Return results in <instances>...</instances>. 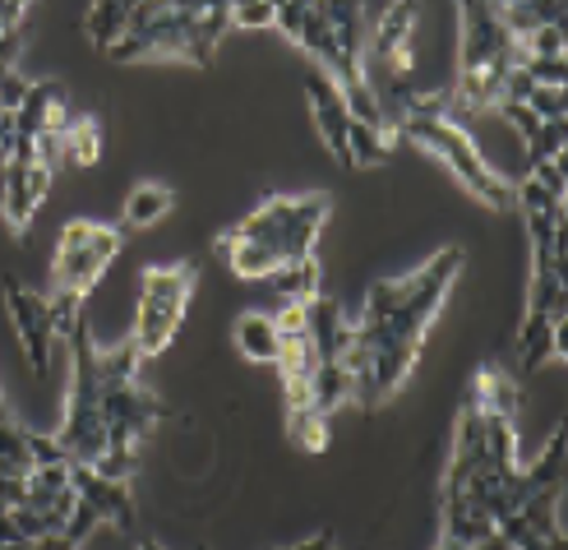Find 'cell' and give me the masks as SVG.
<instances>
[{
    "label": "cell",
    "mask_w": 568,
    "mask_h": 550,
    "mask_svg": "<svg viewBox=\"0 0 568 550\" xmlns=\"http://www.w3.org/2000/svg\"><path fill=\"white\" fill-rule=\"evenodd\" d=\"M467 398L476 402L480 412H490V417H504V421H514V412H518V384L508 380L504 370H480Z\"/></svg>",
    "instance_id": "12"
},
{
    "label": "cell",
    "mask_w": 568,
    "mask_h": 550,
    "mask_svg": "<svg viewBox=\"0 0 568 550\" xmlns=\"http://www.w3.org/2000/svg\"><path fill=\"white\" fill-rule=\"evenodd\" d=\"M70 490H74V496L89 504V509H98L102 523L121 528V532L134 528V500H130L125 481H106V477H98V472L89 468V462H70Z\"/></svg>",
    "instance_id": "8"
},
{
    "label": "cell",
    "mask_w": 568,
    "mask_h": 550,
    "mask_svg": "<svg viewBox=\"0 0 568 550\" xmlns=\"http://www.w3.org/2000/svg\"><path fill=\"white\" fill-rule=\"evenodd\" d=\"M305 93H310V111H315V126H320V134H324V143H328V153L343 162V167H352V158H347V126H352V116H347V107H343V93H337V83H333L320 66H310Z\"/></svg>",
    "instance_id": "9"
},
{
    "label": "cell",
    "mask_w": 568,
    "mask_h": 550,
    "mask_svg": "<svg viewBox=\"0 0 568 550\" xmlns=\"http://www.w3.org/2000/svg\"><path fill=\"white\" fill-rule=\"evenodd\" d=\"M0 421H10V412H6V402H0Z\"/></svg>",
    "instance_id": "39"
},
{
    "label": "cell",
    "mask_w": 568,
    "mask_h": 550,
    "mask_svg": "<svg viewBox=\"0 0 568 550\" xmlns=\"http://www.w3.org/2000/svg\"><path fill=\"white\" fill-rule=\"evenodd\" d=\"M89 468H93L98 477H106V481H125V477L134 472V453H116V449H106L98 462H89Z\"/></svg>",
    "instance_id": "33"
},
{
    "label": "cell",
    "mask_w": 568,
    "mask_h": 550,
    "mask_svg": "<svg viewBox=\"0 0 568 550\" xmlns=\"http://www.w3.org/2000/svg\"><path fill=\"white\" fill-rule=\"evenodd\" d=\"M514 204H518L527 218H559V222H564V204H559V199H550L536 181H518V186H514Z\"/></svg>",
    "instance_id": "26"
},
{
    "label": "cell",
    "mask_w": 568,
    "mask_h": 550,
    "mask_svg": "<svg viewBox=\"0 0 568 550\" xmlns=\"http://www.w3.org/2000/svg\"><path fill=\"white\" fill-rule=\"evenodd\" d=\"M347 158H352V167H379L388 158V134L352 121L347 126Z\"/></svg>",
    "instance_id": "22"
},
{
    "label": "cell",
    "mask_w": 568,
    "mask_h": 550,
    "mask_svg": "<svg viewBox=\"0 0 568 550\" xmlns=\"http://www.w3.org/2000/svg\"><path fill=\"white\" fill-rule=\"evenodd\" d=\"M292 440L310 453H320L328 444V417L320 412H292Z\"/></svg>",
    "instance_id": "27"
},
{
    "label": "cell",
    "mask_w": 568,
    "mask_h": 550,
    "mask_svg": "<svg viewBox=\"0 0 568 550\" xmlns=\"http://www.w3.org/2000/svg\"><path fill=\"white\" fill-rule=\"evenodd\" d=\"M499 23L508 28V38H527L536 28H559L564 23V6H495Z\"/></svg>",
    "instance_id": "17"
},
{
    "label": "cell",
    "mask_w": 568,
    "mask_h": 550,
    "mask_svg": "<svg viewBox=\"0 0 568 550\" xmlns=\"http://www.w3.org/2000/svg\"><path fill=\"white\" fill-rule=\"evenodd\" d=\"M236 347H241V357L264 361V366L268 361L277 366V357H282V338H277L268 314H245V320L236 324Z\"/></svg>",
    "instance_id": "14"
},
{
    "label": "cell",
    "mask_w": 568,
    "mask_h": 550,
    "mask_svg": "<svg viewBox=\"0 0 568 550\" xmlns=\"http://www.w3.org/2000/svg\"><path fill=\"white\" fill-rule=\"evenodd\" d=\"M559 477H564V426L550 436V444H546V453L531 462V468L523 472V481L541 496V490H550V486H559Z\"/></svg>",
    "instance_id": "23"
},
{
    "label": "cell",
    "mask_w": 568,
    "mask_h": 550,
    "mask_svg": "<svg viewBox=\"0 0 568 550\" xmlns=\"http://www.w3.org/2000/svg\"><path fill=\"white\" fill-rule=\"evenodd\" d=\"M61 149H65L70 167H93L102 158V126L93 121V116H74L70 130L61 134Z\"/></svg>",
    "instance_id": "16"
},
{
    "label": "cell",
    "mask_w": 568,
    "mask_h": 550,
    "mask_svg": "<svg viewBox=\"0 0 568 550\" xmlns=\"http://www.w3.org/2000/svg\"><path fill=\"white\" fill-rule=\"evenodd\" d=\"M273 19H277V6H260V0H245V6H232V23L236 28H273Z\"/></svg>",
    "instance_id": "29"
},
{
    "label": "cell",
    "mask_w": 568,
    "mask_h": 550,
    "mask_svg": "<svg viewBox=\"0 0 568 550\" xmlns=\"http://www.w3.org/2000/svg\"><path fill=\"white\" fill-rule=\"evenodd\" d=\"M139 550H162V546H158V541H144V546H139Z\"/></svg>",
    "instance_id": "38"
},
{
    "label": "cell",
    "mask_w": 568,
    "mask_h": 550,
    "mask_svg": "<svg viewBox=\"0 0 568 550\" xmlns=\"http://www.w3.org/2000/svg\"><path fill=\"white\" fill-rule=\"evenodd\" d=\"M102 523V518H98V509H89V504H74V513H70V523H65V541L70 546H83V541H89V532Z\"/></svg>",
    "instance_id": "31"
},
{
    "label": "cell",
    "mask_w": 568,
    "mask_h": 550,
    "mask_svg": "<svg viewBox=\"0 0 568 550\" xmlns=\"http://www.w3.org/2000/svg\"><path fill=\"white\" fill-rule=\"evenodd\" d=\"M23 98H28V79H19L14 70H10V74H0V107H6V111H19Z\"/></svg>",
    "instance_id": "35"
},
{
    "label": "cell",
    "mask_w": 568,
    "mask_h": 550,
    "mask_svg": "<svg viewBox=\"0 0 568 550\" xmlns=\"http://www.w3.org/2000/svg\"><path fill=\"white\" fill-rule=\"evenodd\" d=\"M176 204V194L166 186H134L125 199V227H153L158 218H166Z\"/></svg>",
    "instance_id": "18"
},
{
    "label": "cell",
    "mask_w": 568,
    "mask_h": 550,
    "mask_svg": "<svg viewBox=\"0 0 568 550\" xmlns=\"http://www.w3.org/2000/svg\"><path fill=\"white\" fill-rule=\"evenodd\" d=\"M47 314H51V338H70L83 324V297L51 292L47 297Z\"/></svg>",
    "instance_id": "25"
},
{
    "label": "cell",
    "mask_w": 568,
    "mask_h": 550,
    "mask_svg": "<svg viewBox=\"0 0 568 550\" xmlns=\"http://www.w3.org/2000/svg\"><path fill=\"white\" fill-rule=\"evenodd\" d=\"M305 329H310V342H315L320 361L324 366H337V357H343V347L352 338V324L343 320V306H337L333 297L305 301Z\"/></svg>",
    "instance_id": "10"
},
{
    "label": "cell",
    "mask_w": 568,
    "mask_h": 550,
    "mask_svg": "<svg viewBox=\"0 0 568 550\" xmlns=\"http://www.w3.org/2000/svg\"><path fill=\"white\" fill-rule=\"evenodd\" d=\"M6 306H10V320L19 329L23 352H28V361H33V374H38V380H47V370H51V314H47V297L28 292L23 282L6 278Z\"/></svg>",
    "instance_id": "7"
},
{
    "label": "cell",
    "mask_w": 568,
    "mask_h": 550,
    "mask_svg": "<svg viewBox=\"0 0 568 550\" xmlns=\"http://www.w3.org/2000/svg\"><path fill=\"white\" fill-rule=\"evenodd\" d=\"M292 550H337V546H333V532H320V537H310V541H301Z\"/></svg>",
    "instance_id": "36"
},
{
    "label": "cell",
    "mask_w": 568,
    "mask_h": 550,
    "mask_svg": "<svg viewBox=\"0 0 568 550\" xmlns=\"http://www.w3.org/2000/svg\"><path fill=\"white\" fill-rule=\"evenodd\" d=\"M28 453H33V468H65L70 462V453L51 436H28Z\"/></svg>",
    "instance_id": "30"
},
{
    "label": "cell",
    "mask_w": 568,
    "mask_h": 550,
    "mask_svg": "<svg viewBox=\"0 0 568 550\" xmlns=\"http://www.w3.org/2000/svg\"><path fill=\"white\" fill-rule=\"evenodd\" d=\"M0 38H6V28H0Z\"/></svg>",
    "instance_id": "41"
},
{
    "label": "cell",
    "mask_w": 568,
    "mask_h": 550,
    "mask_svg": "<svg viewBox=\"0 0 568 550\" xmlns=\"http://www.w3.org/2000/svg\"><path fill=\"white\" fill-rule=\"evenodd\" d=\"M568 342H564V324H555L550 314H531L518 329V357H523V370H541L550 357H564Z\"/></svg>",
    "instance_id": "11"
},
{
    "label": "cell",
    "mask_w": 568,
    "mask_h": 550,
    "mask_svg": "<svg viewBox=\"0 0 568 550\" xmlns=\"http://www.w3.org/2000/svg\"><path fill=\"white\" fill-rule=\"evenodd\" d=\"M273 329L277 338H305V301H287L282 306V314H273Z\"/></svg>",
    "instance_id": "32"
},
{
    "label": "cell",
    "mask_w": 568,
    "mask_h": 550,
    "mask_svg": "<svg viewBox=\"0 0 568 550\" xmlns=\"http://www.w3.org/2000/svg\"><path fill=\"white\" fill-rule=\"evenodd\" d=\"M0 116H10V111H6V107H0Z\"/></svg>",
    "instance_id": "40"
},
{
    "label": "cell",
    "mask_w": 568,
    "mask_h": 550,
    "mask_svg": "<svg viewBox=\"0 0 568 550\" xmlns=\"http://www.w3.org/2000/svg\"><path fill=\"white\" fill-rule=\"evenodd\" d=\"M495 532V523L480 509H471L467 504V496H458V500H444V541H458V546H480Z\"/></svg>",
    "instance_id": "13"
},
{
    "label": "cell",
    "mask_w": 568,
    "mask_h": 550,
    "mask_svg": "<svg viewBox=\"0 0 568 550\" xmlns=\"http://www.w3.org/2000/svg\"><path fill=\"white\" fill-rule=\"evenodd\" d=\"M480 70H518L514 61V38L499 23L495 6L467 0L463 6V56H458V74H480Z\"/></svg>",
    "instance_id": "5"
},
{
    "label": "cell",
    "mask_w": 568,
    "mask_h": 550,
    "mask_svg": "<svg viewBox=\"0 0 568 550\" xmlns=\"http://www.w3.org/2000/svg\"><path fill=\"white\" fill-rule=\"evenodd\" d=\"M471 550H514V541H508L504 532H490L486 541H480V546H471Z\"/></svg>",
    "instance_id": "37"
},
{
    "label": "cell",
    "mask_w": 568,
    "mask_h": 550,
    "mask_svg": "<svg viewBox=\"0 0 568 550\" xmlns=\"http://www.w3.org/2000/svg\"><path fill=\"white\" fill-rule=\"evenodd\" d=\"M541 126H564V89H531V98L523 102Z\"/></svg>",
    "instance_id": "28"
},
{
    "label": "cell",
    "mask_w": 568,
    "mask_h": 550,
    "mask_svg": "<svg viewBox=\"0 0 568 550\" xmlns=\"http://www.w3.org/2000/svg\"><path fill=\"white\" fill-rule=\"evenodd\" d=\"M273 278H277V287H282V297H287V301H315L320 297L315 259H310V264H296V269H277Z\"/></svg>",
    "instance_id": "24"
},
{
    "label": "cell",
    "mask_w": 568,
    "mask_h": 550,
    "mask_svg": "<svg viewBox=\"0 0 568 550\" xmlns=\"http://www.w3.org/2000/svg\"><path fill=\"white\" fill-rule=\"evenodd\" d=\"M328 218V194H301V199H273L260 213H250L245 222H236L226 237L232 241H254V246H268L277 254L282 269H296L310 264V250H315V237Z\"/></svg>",
    "instance_id": "1"
},
{
    "label": "cell",
    "mask_w": 568,
    "mask_h": 550,
    "mask_svg": "<svg viewBox=\"0 0 568 550\" xmlns=\"http://www.w3.org/2000/svg\"><path fill=\"white\" fill-rule=\"evenodd\" d=\"M130 33V6H116V0H102V6L89 10V38L98 51H111L121 38Z\"/></svg>",
    "instance_id": "20"
},
{
    "label": "cell",
    "mask_w": 568,
    "mask_h": 550,
    "mask_svg": "<svg viewBox=\"0 0 568 550\" xmlns=\"http://www.w3.org/2000/svg\"><path fill=\"white\" fill-rule=\"evenodd\" d=\"M352 398V380L343 366H320L315 380H310V412L328 417L333 408H343V402Z\"/></svg>",
    "instance_id": "19"
},
{
    "label": "cell",
    "mask_w": 568,
    "mask_h": 550,
    "mask_svg": "<svg viewBox=\"0 0 568 550\" xmlns=\"http://www.w3.org/2000/svg\"><path fill=\"white\" fill-rule=\"evenodd\" d=\"M166 417V408L144 393L139 384H121V389H102V426H106V449H116V453H130L134 440L144 436V430Z\"/></svg>",
    "instance_id": "6"
},
{
    "label": "cell",
    "mask_w": 568,
    "mask_h": 550,
    "mask_svg": "<svg viewBox=\"0 0 568 550\" xmlns=\"http://www.w3.org/2000/svg\"><path fill=\"white\" fill-rule=\"evenodd\" d=\"M139 347L134 342H121L116 352H98V384L102 389H121V384H134V374H139Z\"/></svg>",
    "instance_id": "21"
},
{
    "label": "cell",
    "mask_w": 568,
    "mask_h": 550,
    "mask_svg": "<svg viewBox=\"0 0 568 550\" xmlns=\"http://www.w3.org/2000/svg\"><path fill=\"white\" fill-rule=\"evenodd\" d=\"M194 292V269L176 264V269H149L144 273V297H139V320H134V347L139 357H158L166 342L176 338L185 306Z\"/></svg>",
    "instance_id": "3"
},
{
    "label": "cell",
    "mask_w": 568,
    "mask_h": 550,
    "mask_svg": "<svg viewBox=\"0 0 568 550\" xmlns=\"http://www.w3.org/2000/svg\"><path fill=\"white\" fill-rule=\"evenodd\" d=\"M531 171H536V186H541L550 199H559V204H564V167L559 162H531Z\"/></svg>",
    "instance_id": "34"
},
{
    "label": "cell",
    "mask_w": 568,
    "mask_h": 550,
    "mask_svg": "<svg viewBox=\"0 0 568 550\" xmlns=\"http://www.w3.org/2000/svg\"><path fill=\"white\" fill-rule=\"evenodd\" d=\"M116 250H121V227H102V222H89V218H74L61 231V246H55L51 292L83 297L106 273V264L116 259Z\"/></svg>",
    "instance_id": "4"
},
{
    "label": "cell",
    "mask_w": 568,
    "mask_h": 550,
    "mask_svg": "<svg viewBox=\"0 0 568 550\" xmlns=\"http://www.w3.org/2000/svg\"><path fill=\"white\" fill-rule=\"evenodd\" d=\"M217 254L232 259V269L236 278H273L282 264H277V254L268 246H254V241H232V237H222L217 241Z\"/></svg>",
    "instance_id": "15"
},
{
    "label": "cell",
    "mask_w": 568,
    "mask_h": 550,
    "mask_svg": "<svg viewBox=\"0 0 568 550\" xmlns=\"http://www.w3.org/2000/svg\"><path fill=\"white\" fill-rule=\"evenodd\" d=\"M397 134H407L412 143H420V149H430L435 158H444L448 167H453V177H458L480 204H490V209H508L514 204V186L508 181H499L495 171L480 162V153H476V143L467 139V130H458L453 121H403L397 126Z\"/></svg>",
    "instance_id": "2"
}]
</instances>
